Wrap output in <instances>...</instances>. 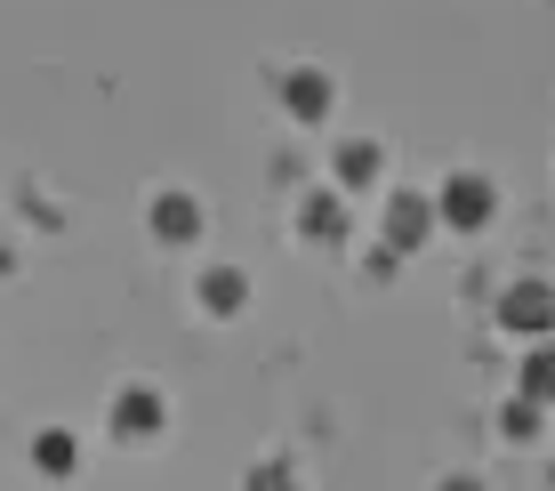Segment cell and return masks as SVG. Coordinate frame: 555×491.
I'll return each mask as SVG.
<instances>
[{"mask_svg": "<svg viewBox=\"0 0 555 491\" xmlns=\"http://www.w3.org/2000/svg\"><path fill=\"white\" fill-rule=\"evenodd\" d=\"M33 467H41V476H73L81 451H73V436H41V443H33Z\"/></svg>", "mask_w": 555, "mask_h": 491, "instance_id": "cell-12", "label": "cell"}, {"mask_svg": "<svg viewBox=\"0 0 555 491\" xmlns=\"http://www.w3.org/2000/svg\"><path fill=\"white\" fill-rule=\"evenodd\" d=\"M540 411H547V403H531V395L515 387V403L500 411V436H507V443H531V436H540Z\"/></svg>", "mask_w": 555, "mask_h": 491, "instance_id": "cell-11", "label": "cell"}, {"mask_svg": "<svg viewBox=\"0 0 555 491\" xmlns=\"http://www.w3.org/2000/svg\"><path fill=\"white\" fill-rule=\"evenodd\" d=\"M202 225H209L202 194H162V202H153V234H162V242H202Z\"/></svg>", "mask_w": 555, "mask_h": 491, "instance_id": "cell-6", "label": "cell"}, {"mask_svg": "<svg viewBox=\"0 0 555 491\" xmlns=\"http://www.w3.org/2000/svg\"><path fill=\"white\" fill-rule=\"evenodd\" d=\"M194 298L209 314H242V298H250V282H242V267H209L202 282H194Z\"/></svg>", "mask_w": 555, "mask_h": 491, "instance_id": "cell-8", "label": "cell"}, {"mask_svg": "<svg viewBox=\"0 0 555 491\" xmlns=\"http://www.w3.org/2000/svg\"><path fill=\"white\" fill-rule=\"evenodd\" d=\"M500 331L507 338H547L555 331V290L547 282H515V290L500 298Z\"/></svg>", "mask_w": 555, "mask_h": 491, "instance_id": "cell-2", "label": "cell"}, {"mask_svg": "<svg viewBox=\"0 0 555 491\" xmlns=\"http://www.w3.org/2000/svg\"><path fill=\"white\" fill-rule=\"evenodd\" d=\"M298 234L306 242H347V202L338 194H306L298 202Z\"/></svg>", "mask_w": 555, "mask_h": 491, "instance_id": "cell-7", "label": "cell"}, {"mask_svg": "<svg viewBox=\"0 0 555 491\" xmlns=\"http://www.w3.org/2000/svg\"><path fill=\"white\" fill-rule=\"evenodd\" d=\"M162 419H169V403L153 387H129L121 403H113V436L121 443H145V436H162Z\"/></svg>", "mask_w": 555, "mask_h": 491, "instance_id": "cell-5", "label": "cell"}, {"mask_svg": "<svg viewBox=\"0 0 555 491\" xmlns=\"http://www.w3.org/2000/svg\"><path fill=\"white\" fill-rule=\"evenodd\" d=\"M282 105H291V121H306V129H314V121H331L338 81H331L322 65H291V73H282Z\"/></svg>", "mask_w": 555, "mask_h": 491, "instance_id": "cell-3", "label": "cell"}, {"mask_svg": "<svg viewBox=\"0 0 555 491\" xmlns=\"http://www.w3.org/2000/svg\"><path fill=\"white\" fill-rule=\"evenodd\" d=\"M524 395L555 411V347H547V338H531V354H524Z\"/></svg>", "mask_w": 555, "mask_h": 491, "instance_id": "cell-10", "label": "cell"}, {"mask_svg": "<svg viewBox=\"0 0 555 491\" xmlns=\"http://www.w3.org/2000/svg\"><path fill=\"white\" fill-rule=\"evenodd\" d=\"M338 185H378V169H387V154H378V145L371 138H347V145H338Z\"/></svg>", "mask_w": 555, "mask_h": 491, "instance_id": "cell-9", "label": "cell"}, {"mask_svg": "<svg viewBox=\"0 0 555 491\" xmlns=\"http://www.w3.org/2000/svg\"><path fill=\"white\" fill-rule=\"evenodd\" d=\"M491 210H500V185H491L483 169H451V178L435 185V218H443L451 234H483Z\"/></svg>", "mask_w": 555, "mask_h": 491, "instance_id": "cell-1", "label": "cell"}, {"mask_svg": "<svg viewBox=\"0 0 555 491\" xmlns=\"http://www.w3.org/2000/svg\"><path fill=\"white\" fill-rule=\"evenodd\" d=\"M435 225H443V218H435V202H427V194H395V202H387V250H395V258H411L418 242L435 234Z\"/></svg>", "mask_w": 555, "mask_h": 491, "instance_id": "cell-4", "label": "cell"}]
</instances>
